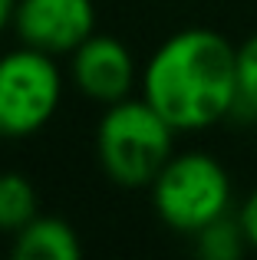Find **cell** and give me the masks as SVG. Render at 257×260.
<instances>
[{
    "mask_svg": "<svg viewBox=\"0 0 257 260\" xmlns=\"http://www.w3.org/2000/svg\"><path fill=\"white\" fill-rule=\"evenodd\" d=\"M139 86L175 132L211 128L238 109V46L218 30H178L148 56Z\"/></svg>",
    "mask_w": 257,
    "mask_h": 260,
    "instance_id": "1",
    "label": "cell"
},
{
    "mask_svg": "<svg viewBox=\"0 0 257 260\" xmlns=\"http://www.w3.org/2000/svg\"><path fill=\"white\" fill-rule=\"evenodd\" d=\"M175 125L145 99L128 95L106 106L96 128L99 168L119 188H152L175 155Z\"/></svg>",
    "mask_w": 257,
    "mask_h": 260,
    "instance_id": "2",
    "label": "cell"
},
{
    "mask_svg": "<svg viewBox=\"0 0 257 260\" xmlns=\"http://www.w3.org/2000/svg\"><path fill=\"white\" fill-rule=\"evenodd\" d=\"M152 208L165 228L198 234L211 221L231 214V178L208 152H178L152 181Z\"/></svg>",
    "mask_w": 257,
    "mask_h": 260,
    "instance_id": "3",
    "label": "cell"
},
{
    "mask_svg": "<svg viewBox=\"0 0 257 260\" xmlns=\"http://www.w3.org/2000/svg\"><path fill=\"white\" fill-rule=\"evenodd\" d=\"M63 73L56 56L20 46L0 56V139H30L56 115Z\"/></svg>",
    "mask_w": 257,
    "mask_h": 260,
    "instance_id": "4",
    "label": "cell"
},
{
    "mask_svg": "<svg viewBox=\"0 0 257 260\" xmlns=\"http://www.w3.org/2000/svg\"><path fill=\"white\" fill-rule=\"evenodd\" d=\"M13 30L33 50L70 56L96 33L92 0H17Z\"/></svg>",
    "mask_w": 257,
    "mask_h": 260,
    "instance_id": "5",
    "label": "cell"
},
{
    "mask_svg": "<svg viewBox=\"0 0 257 260\" xmlns=\"http://www.w3.org/2000/svg\"><path fill=\"white\" fill-rule=\"evenodd\" d=\"M70 79L86 99L99 102V106H112L132 95L139 73H135V59L122 40L92 33L83 46L70 53Z\"/></svg>",
    "mask_w": 257,
    "mask_h": 260,
    "instance_id": "6",
    "label": "cell"
},
{
    "mask_svg": "<svg viewBox=\"0 0 257 260\" xmlns=\"http://www.w3.org/2000/svg\"><path fill=\"white\" fill-rule=\"evenodd\" d=\"M10 250L17 260H76L83 254V241L63 217L37 214L26 228L13 234Z\"/></svg>",
    "mask_w": 257,
    "mask_h": 260,
    "instance_id": "7",
    "label": "cell"
},
{
    "mask_svg": "<svg viewBox=\"0 0 257 260\" xmlns=\"http://www.w3.org/2000/svg\"><path fill=\"white\" fill-rule=\"evenodd\" d=\"M40 214V194L23 172H0V234H17Z\"/></svg>",
    "mask_w": 257,
    "mask_h": 260,
    "instance_id": "8",
    "label": "cell"
},
{
    "mask_svg": "<svg viewBox=\"0 0 257 260\" xmlns=\"http://www.w3.org/2000/svg\"><path fill=\"white\" fill-rule=\"evenodd\" d=\"M195 244H198V254L208 257V260H234L247 247L238 214L234 217L224 214V217H218V221H211L208 228H201L198 234H195Z\"/></svg>",
    "mask_w": 257,
    "mask_h": 260,
    "instance_id": "9",
    "label": "cell"
},
{
    "mask_svg": "<svg viewBox=\"0 0 257 260\" xmlns=\"http://www.w3.org/2000/svg\"><path fill=\"white\" fill-rule=\"evenodd\" d=\"M238 109L257 119V33L238 46Z\"/></svg>",
    "mask_w": 257,
    "mask_h": 260,
    "instance_id": "10",
    "label": "cell"
},
{
    "mask_svg": "<svg viewBox=\"0 0 257 260\" xmlns=\"http://www.w3.org/2000/svg\"><path fill=\"white\" fill-rule=\"evenodd\" d=\"M238 221H241V231H244L247 247H254V250H257V188L251 191V194H247V201L241 204Z\"/></svg>",
    "mask_w": 257,
    "mask_h": 260,
    "instance_id": "11",
    "label": "cell"
},
{
    "mask_svg": "<svg viewBox=\"0 0 257 260\" xmlns=\"http://www.w3.org/2000/svg\"><path fill=\"white\" fill-rule=\"evenodd\" d=\"M13 13H17V0H0V33L13 23Z\"/></svg>",
    "mask_w": 257,
    "mask_h": 260,
    "instance_id": "12",
    "label": "cell"
}]
</instances>
